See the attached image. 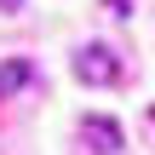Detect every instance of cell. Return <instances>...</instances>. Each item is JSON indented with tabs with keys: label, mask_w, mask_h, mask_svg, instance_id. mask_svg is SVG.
Masks as SVG:
<instances>
[{
	"label": "cell",
	"mask_w": 155,
	"mask_h": 155,
	"mask_svg": "<svg viewBox=\"0 0 155 155\" xmlns=\"http://www.w3.org/2000/svg\"><path fill=\"white\" fill-rule=\"evenodd\" d=\"M75 75H81L86 86H115V81H121V58H115L104 40H92V46L75 52Z\"/></svg>",
	"instance_id": "cell-1"
},
{
	"label": "cell",
	"mask_w": 155,
	"mask_h": 155,
	"mask_svg": "<svg viewBox=\"0 0 155 155\" xmlns=\"http://www.w3.org/2000/svg\"><path fill=\"white\" fill-rule=\"evenodd\" d=\"M81 132H86V144H92L98 155H115L121 144H127V138H121V121H109V115H86Z\"/></svg>",
	"instance_id": "cell-2"
},
{
	"label": "cell",
	"mask_w": 155,
	"mask_h": 155,
	"mask_svg": "<svg viewBox=\"0 0 155 155\" xmlns=\"http://www.w3.org/2000/svg\"><path fill=\"white\" fill-rule=\"evenodd\" d=\"M29 81H35V63H29V58H6V63H0V98H17Z\"/></svg>",
	"instance_id": "cell-3"
},
{
	"label": "cell",
	"mask_w": 155,
	"mask_h": 155,
	"mask_svg": "<svg viewBox=\"0 0 155 155\" xmlns=\"http://www.w3.org/2000/svg\"><path fill=\"white\" fill-rule=\"evenodd\" d=\"M104 6H109V17H127L132 12V0H104Z\"/></svg>",
	"instance_id": "cell-4"
},
{
	"label": "cell",
	"mask_w": 155,
	"mask_h": 155,
	"mask_svg": "<svg viewBox=\"0 0 155 155\" xmlns=\"http://www.w3.org/2000/svg\"><path fill=\"white\" fill-rule=\"evenodd\" d=\"M0 6H6V12H17V0H0Z\"/></svg>",
	"instance_id": "cell-5"
},
{
	"label": "cell",
	"mask_w": 155,
	"mask_h": 155,
	"mask_svg": "<svg viewBox=\"0 0 155 155\" xmlns=\"http://www.w3.org/2000/svg\"><path fill=\"white\" fill-rule=\"evenodd\" d=\"M150 121H155V104H150Z\"/></svg>",
	"instance_id": "cell-6"
}]
</instances>
